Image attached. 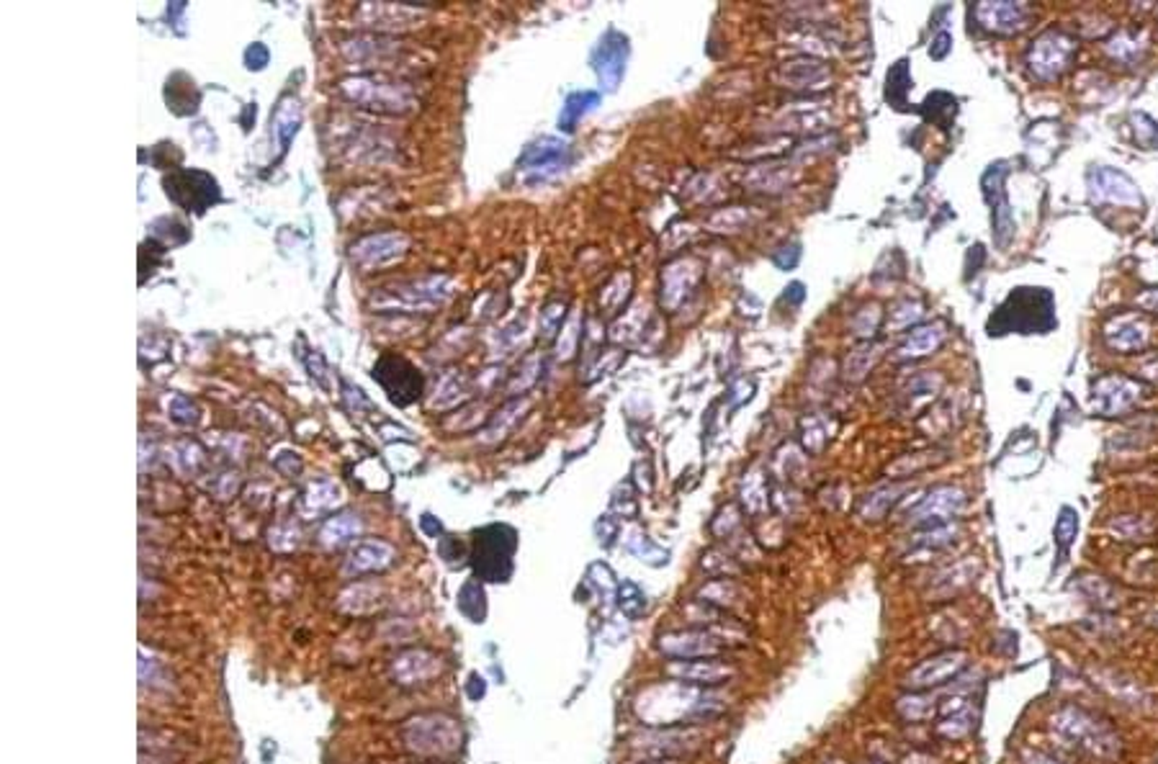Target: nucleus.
<instances>
[{"instance_id": "30", "label": "nucleus", "mask_w": 1158, "mask_h": 764, "mask_svg": "<svg viewBox=\"0 0 1158 764\" xmlns=\"http://www.w3.org/2000/svg\"><path fill=\"white\" fill-rule=\"evenodd\" d=\"M299 123H302V106H299V100H281V106H278V111L273 116V134H276V139L281 145V152L289 149L291 139L299 131Z\"/></svg>"}, {"instance_id": "50", "label": "nucleus", "mask_w": 1158, "mask_h": 764, "mask_svg": "<svg viewBox=\"0 0 1158 764\" xmlns=\"http://www.w3.org/2000/svg\"><path fill=\"white\" fill-rule=\"evenodd\" d=\"M826 441H829V430H826L824 419L811 418L803 422V445H806L811 453H821L824 445H826Z\"/></svg>"}, {"instance_id": "62", "label": "nucleus", "mask_w": 1158, "mask_h": 764, "mask_svg": "<svg viewBox=\"0 0 1158 764\" xmlns=\"http://www.w3.org/2000/svg\"><path fill=\"white\" fill-rule=\"evenodd\" d=\"M1025 764H1068L1058 760V757H1053V754H1045V752H1027L1025 754Z\"/></svg>"}, {"instance_id": "10", "label": "nucleus", "mask_w": 1158, "mask_h": 764, "mask_svg": "<svg viewBox=\"0 0 1158 764\" xmlns=\"http://www.w3.org/2000/svg\"><path fill=\"white\" fill-rule=\"evenodd\" d=\"M970 665V657L963 649H947L917 665L906 677L904 688L912 692H929L935 688L947 685L950 680H958Z\"/></svg>"}, {"instance_id": "22", "label": "nucleus", "mask_w": 1158, "mask_h": 764, "mask_svg": "<svg viewBox=\"0 0 1158 764\" xmlns=\"http://www.w3.org/2000/svg\"><path fill=\"white\" fill-rule=\"evenodd\" d=\"M1138 394H1140V389L1135 386L1133 381L1112 376V378H1102V381L1094 386L1091 407H1094V412H1099V415H1105V418H1112V415L1128 410L1135 399H1138Z\"/></svg>"}, {"instance_id": "44", "label": "nucleus", "mask_w": 1158, "mask_h": 764, "mask_svg": "<svg viewBox=\"0 0 1158 764\" xmlns=\"http://www.w3.org/2000/svg\"><path fill=\"white\" fill-rule=\"evenodd\" d=\"M173 466L178 474H183V476H189V474H196V471L201 469V464H204V450L198 448L191 441H186V443H178L173 448Z\"/></svg>"}, {"instance_id": "49", "label": "nucleus", "mask_w": 1158, "mask_h": 764, "mask_svg": "<svg viewBox=\"0 0 1158 764\" xmlns=\"http://www.w3.org/2000/svg\"><path fill=\"white\" fill-rule=\"evenodd\" d=\"M435 407H448V404H456L459 402V396L463 394V378H461L459 373H446L443 376V381H440V386L435 389Z\"/></svg>"}, {"instance_id": "14", "label": "nucleus", "mask_w": 1158, "mask_h": 764, "mask_svg": "<svg viewBox=\"0 0 1158 764\" xmlns=\"http://www.w3.org/2000/svg\"><path fill=\"white\" fill-rule=\"evenodd\" d=\"M1074 52L1076 44L1071 36H1066L1063 31H1045L1040 39L1033 42L1027 62L1038 77H1056L1068 65Z\"/></svg>"}, {"instance_id": "8", "label": "nucleus", "mask_w": 1158, "mask_h": 764, "mask_svg": "<svg viewBox=\"0 0 1158 764\" xmlns=\"http://www.w3.org/2000/svg\"><path fill=\"white\" fill-rule=\"evenodd\" d=\"M374 381L382 384L389 399L399 407H410L412 402H417L422 396L425 378L417 366H412L407 358L397 355V353H384L376 366H374Z\"/></svg>"}, {"instance_id": "28", "label": "nucleus", "mask_w": 1158, "mask_h": 764, "mask_svg": "<svg viewBox=\"0 0 1158 764\" xmlns=\"http://www.w3.org/2000/svg\"><path fill=\"white\" fill-rule=\"evenodd\" d=\"M742 587L734 582V579H728V577H721V579H713V582H708V585H703L698 590V600L700 602H705V605H713V608H719V610H734L739 602H742Z\"/></svg>"}, {"instance_id": "58", "label": "nucleus", "mask_w": 1158, "mask_h": 764, "mask_svg": "<svg viewBox=\"0 0 1158 764\" xmlns=\"http://www.w3.org/2000/svg\"><path fill=\"white\" fill-rule=\"evenodd\" d=\"M577 327H579V320H577V317H572V320H569V324H567V330H564L567 346L559 350V358H561V361L572 358V353H575V346H577V338H579Z\"/></svg>"}, {"instance_id": "63", "label": "nucleus", "mask_w": 1158, "mask_h": 764, "mask_svg": "<svg viewBox=\"0 0 1158 764\" xmlns=\"http://www.w3.org/2000/svg\"><path fill=\"white\" fill-rule=\"evenodd\" d=\"M644 764H680L677 760H654V762H644Z\"/></svg>"}, {"instance_id": "35", "label": "nucleus", "mask_w": 1158, "mask_h": 764, "mask_svg": "<svg viewBox=\"0 0 1158 764\" xmlns=\"http://www.w3.org/2000/svg\"><path fill=\"white\" fill-rule=\"evenodd\" d=\"M942 338H945V332H942L940 324H927V327H919L914 330L912 335H909V340L901 346V358H919V355H929L932 350H937V346L942 343Z\"/></svg>"}, {"instance_id": "4", "label": "nucleus", "mask_w": 1158, "mask_h": 764, "mask_svg": "<svg viewBox=\"0 0 1158 764\" xmlns=\"http://www.w3.org/2000/svg\"><path fill=\"white\" fill-rule=\"evenodd\" d=\"M340 93L342 99H348L356 106L379 111V114H405L414 106L410 85L389 80V77H374V75H363V77H348L340 83Z\"/></svg>"}, {"instance_id": "17", "label": "nucleus", "mask_w": 1158, "mask_h": 764, "mask_svg": "<svg viewBox=\"0 0 1158 764\" xmlns=\"http://www.w3.org/2000/svg\"><path fill=\"white\" fill-rule=\"evenodd\" d=\"M664 674L677 682L696 685V688H713L724 685L736 677V666L716 659H688V662H670L664 666Z\"/></svg>"}, {"instance_id": "5", "label": "nucleus", "mask_w": 1158, "mask_h": 764, "mask_svg": "<svg viewBox=\"0 0 1158 764\" xmlns=\"http://www.w3.org/2000/svg\"><path fill=\"white\" fill-rule=\"evenodd\" d=\"M451 296L446 275H428L420 281H407L391 289H382L371 296V306L379 312H428L440 306Z\"/></svg>"}, {"instance_id": "7", "label": "nucleus", "mask_w": 1158, "mask_h": 764, "mask_svg": "<svg viewBox=\"0 0 1158 764\" xmlns=\"http://www.w3.org/2000/svg\"><path fill=\"white\" fill-rule=\"evenodd\" d=\"M405 741L417 754L446 757L461 746V728L448 715H417L405 726Z\"/></svg>"}, {"instance_id": "61", "label": "nucleus", "mask_w": 1158, "mask_h": 764, "mask_svg": "<svg viewBox=\"0 0 1158 764\" xmlns=\"http://www.w3.org/2000/svg\"><path fill=\"white\" fill-rule=\"evenodd\" d=\"M950 47H953V36H950L947 31L937 34V39H935V42H932V47H929V54H932V60H942V57H945V54L950 52Z\"/></svg>"}, {"instance_id": "24", "label": "nucleus", "mask_w": 1158, "mask_h": 764, "mask_svg": "<svg viewBox=\"0 0 1158 764\" xmlns=\"http://www.w3.org/2000/svg\"><path fill=\"white\" fill-rule=\"evenodd\" d=\"M438 672H440V659L435 657L433 651H425V649L405 651L391 665L394 680L402 682V685H420L425 680H433Z\"/></svg>"}, {"instance_id": "15", "label": "nucleus", "mask_w": 1158, "mask_h": 764, "mask_svg": "<svg viewBox=\"0 0 1158 764\" xmlns=\"http://www.w3.org/2000/svg\"><path fill=\"white\" fill-rule=\"evenodd\" d=\"M569 165V145L556 137H543L523 152L520 168L531 180H549Z\"/></svg>"}, {"instance_id": "48", "label": "nucleus", "mask_w": 1158, "mask_h": 764, "mask_svg": "<svg viewBox=\"0 0 1158 764\" xmlns=\"http://www.w3.org/2000/svg\"><path fill=\"white\" fill-rule=\"evenodd\" d=\"M564 312H567V304L564 301H551V304H546L543 306V312H541V322H538V330H541V338H546V340H551L556 332L561 330V320H564Z\"/></svg>"}, {"instance_id": "2", "label": "nucleus", "mask_w": 1158, "mask_h": 764, "mask_svg": "<svg viewBox=\"0 0 1158 764\" xmlns=\"http://www.w3.org/2000/svg\"><path fill=\"white\" fill-rule=\"evenodd\" d=\"M1056 327V298L1048 289H1014L989 320V335H1042Z\"/></svg>"}, {"instance_id": "31", "label": "nucleus", "mask_w": 1158, "mask_h": 764, "mask_svg": "<svg viewBox=\"0 0 1158 764\" xmlns=\"http://www.w3.org/2000/svg\"><path fill=\"white\" fill-rule=\"evenodd\" d=\"M528 407H531V399H515V402L505 404V407L492 418L489 427L484 430V443H497V441H503L507 433L512 430V425H515L518 419H523V415H526Z\"/></svg>"}, {"instance_id": "32", "label": "nucleus", "mask_w": 1158, "mask_h": 764, "mask_svg": "<svg viewBox=\"0 0 1158 764\" xmlns=\"http://www.w3.org/2000/svg\"><path fill=\"white\" fill-rule=\"evenodd\" d=\"M598 103H600V93H595V91H577V93H572L569 99L564 100V106H561L559 129L572 131Z\"/></svg>"}, {"instance_id": "38", "label": "nucleus", "mask_w": 1158, "mask_h": 764, "mask_svg": "<svg viewBox=\"0 0 1158 764\" xmlns=\"http://www.w3.org/2000/svg\"><path fill=\"white\" fill-rule=\"evenodd\" d=\"M742 502L749 515H762L768 510V481L760 469H752L742 479Z\"/></svg>"}, {"instance_id": "18", "label": "nucleus", "mask_w": 1158, "mask_h": 764, "mask_svg": "<svg viewBox=\"0 0 1158 764\" xmlns=\"http://www.w3.org/2000/svg\"><path fill=\"white\" fill-rule=\"evenodd\" d=\"M407 247H410V240L402 232H382V235H371V237H363L361 243H356L350 250V258L361 268H382V266L394 263L397 258H402Z\"/></svg>"}, {"instance_id": "56", "label": "nucleus", "mask_w": 1158, "mask_h": 764, "mask_svg": "<svg viewBox=\"0 0 1158 764\" xmlns=\"http://www.w3.org/2000/svg\"><path fill=\"white\" fill-rule=\"evenodd\" d=\"M1114 530H1120V536L1122 538H1143L1146 533H1148V522H1143V520H1135V518H1122L1114 522Z\"/></svg>"}, {"instance_id": "51", "label": "nucleus", "mask_w": 1158, "mask_h": 764, "mask_svg": "<svg viewBox=\"0 0 1158 764\" xmlns=\"http://www.w3.org/2000/svg\"><path fill=\"white\" fill-rule=\"evenodd\" d=\"M168 412L170 418L175 419L178 425H196L198 422V410H196V404H193L189 396L183 394H175L168 402Z\"/></svg>"}, {"instance_id": "25", "label": "nucleus", "mask_w": 1158, "mask_h": 764, "mask_svg": "<svg viewBox=\"0 0 1158 764\" xmlns=\"http://www.w3.org/2000/svg\"><path fill=\"white\" fill-rule=\"evenodd\" d=\"M1094 685H1099V688H1105V690L1110 692L1112 697H1117L1122 705H1128V708H1135V711H1143V708H1148V703H1151V697H1148V692L1143 690L1135 680L1130 677H1125V674H1120V672H1105V669H1099V672H1094Z\"/></svg>"}, {"instance_id": "47", "label": "nucleus", "mask_w": 1158, "mask_h": 764, "mask_svg": "<svg viewBox=\"0 0 1158 764\" xmlns=\"http://www.w3.org/2000/svg\"><path fill=\"white\" fill-rule=\"evenodd\" d=\"M1076 533H1079V515H1076V510L1063 507L1061 515L1056 520V528H1053V536H1056V543L1061 545V551H1066L1074 543Z\"/></svg>"}, {"instance_id": "13", "label": "nucleus", "mask_w": 1158, "mask_h": 764, "mask_svg": "<svg viewBox=\"0 0 1158 764\" xmlns=\"http://www.w3.org/2000/svg\"><path fill=\"white\" fill-rule=\"evenodd\" d=\"M628 52H631L628 36L621 34V31H615V28H610L600 39V44L595 47V52H592V70L598 73V80H600V85H603L605 91H615L618 83L623 80Z\"/></svg>"}, {"instance_id": "40", "label": "nucleus", "mask_w": 1158, "mask_h": 764, "mask_svg": "<svg viewBox=\"0 0 1158 764\" xmlns=\"http://www.w3.org/2000/svg\"><path fill=\"white\" fill-rule=\"evenodd\" d=\"M340 502V487L333 479H317L304 492V510L307 513H322Z\"/></svg>"}, {"instance_id": "29", "label": "nucleus", "mask_w": 1158, "mask_h": 764, "mask_svg": "<svg viewBox=\"0 0 1158 764\" xmlns=\"http://www.w3.org/2000/svg\"><path fill=\"white\" fill-rule=\"evenodd\" d=\"M829 75V70L814 62V60H798V62H785L780 68V77L791 85V88H816L821 80Z\"/></svg>"}, {"instance_id": "55", "label": "nucleus", "mask_w": 1158, "mask_h": 764, "mask_svg": "<svg viewBox=\"0 0 1158 764\" xmlns=\"http://www.w3.org/2000/svg\"><path fill=\"white\" fill-rule=\"evenodd\" d=\"M618 489H621V492H615V497H613V510H618L621 518L633 520L636 518V497H633V492H631L628 484H621Z\"/></svg>"}, {"instance_id": "12", "label": "nucleus", "mask_w": 1158, "mask_h": 764, "mask_svg": "<svg viewBox=\"0 0 1158 764\" xmlns=\"http://www.w3.org/2000/svg\"><path fill=\"white\" fill-rule=\"evenodd\" d=\"M724 639L708 628H690V631H672V633H662L659 636V651L672 657L677 662H688V659H716L724 651Z\"/></svg>"}, {"instance_id": "46", "label": "nucleus", "mask_w": 1158, "mask_h": 764, "mask_svg": "<svg viewBox=\"0 0 1158 764\" xmlns=\"http://www.w3.org/2000/svg\"><path fill=\"white\" fill-rule=\"evenodd\" d=\"M898 494L901 489L898 487H891V489H881V492L868 494V499L863 502V507H860V515L865 520H881L886 513H889V507H891L893 502L898 499Z\"/></svg>"}, {"instance_id": "57", "label": "nucleus", "mask_w": 1158, "mask_h": 764, "mask_svg": "<svg viewBox=\"0 0 1158 764\" xmlns=\"http://www.w3.org/2000/svg\"><path fill=\"white\" fill-rule=\"evenodd\" d=\"M268 60H270V52L261 42H255L253 47H247V52H245V62H247L250 70H263L268 65Z\"/></svg>"}, {"instance_id": "33", "label": "nucleus", "mask_w": 1158, "mask_h": 764, "mask_svg": "<svg viewBox=\"0 0 1158 764\" xmlns=\"http://www.w3.org/2000/svg\"><path fill=\"white\" fill-rule=\"evenodd\" d=\"M896 711H898V715L904 720L919 723V720H929L932 715L940 711V705H937V697L929 695V692H909V695L898 697Z\"/></svg>"}, {"instance_id": "27", "label": "nucleus", "mask_w": 1158, "mask_h": 764, "mask_svg": "<svg viewBox=\"0 0 1158 764\" xmlns=\"http://www.w3.org/2000/svg\"><path fill=\"white\" fill-rule=\"evenodd\" d=\"M391 559H394V548L389 543L376 541V538L358 541L353 545L350 556H348L345 574H363V571L384 569L391 564Z\"/></svg>"}, {"instance_id": "39", "label": "nucleus", "mask_w": 1158, "mask_h": 764, "mask_svg": "<svg viewBox=\"0 0 1158 764\" xmlns=\"http://www.w3.org/2000/svg\"><path fill=\"white\" fill-rule=\"evenodd\" d=\"M615 600H618V610H621L623 617H628V620H639V617H644L647 608H649V597H647V592L641 590L636 582H631V579H623V582L618 585Z\"/></svg>"}, {"instance_id": "11", "label": "nucleus", "mask_w": 1158, "mask_h": 764, "mask_svg": "<svg viewBox=\"0 0 1158 764\" xmlns=\"http://www.w3.org/2000/svg\"><path fill=\"white\" fill-rule=\"evenodd\" d=\"M703 744V731L696 726L688 728H652L631 741L633 752H641L654 760H680L693 754Z\"/></svg>"}, {"instance_id": "20", "label": "nucleus", "mask_w": 1158, "mask_h": 764, "mask_svg": "<svg viewBox=\"0 0 1158 764\" xmlns=\"http://www.w3.org/2000/svg\"><path fill=\"white\" fill-rule=\"evenodd\" d=\"M965 507V494L955 487H937L935 492H929L917 507L912 510V520L919 525H932L940 528L947 520L958 518L961 510Z\"/></svg>"}, {"instance_id": "37", "label": "nucleus", "mask_w": 1158, "mask_h": 764, "mask_svg": "<svg viewBox=\"0 0 1158 764\" xmlns=\"http://www.w3.org/2000/svg\"><path fill=\"white\" fill-rule=\"evenodd\" d=\"M626 548L628 553H633L639 561H644V564H649V567H664V564L670 561V551L659 548V545H656L647 533H641V530H631V533H628Z\"/></svg>"}, {"instance_id": "23", "label": "nucleus", "mask_w": 1158, "mask_h": 764, "mask_svg": "<svg viewBox=\"0 0 1158 764\" xmlns=\"http://www.w3.org/2000/svg\"><path fill=\"white\" fill-rule=\"evenodd\" d=\"M976 19L978 24L986 26L991 31H1001V34H1012L1027 26L1030 19V8L1025 3H981L976 5Z\"/></svg>"}, {"instance_id": "41", "label": "nucleus", "mask_w": 1158, "mask_h": 764, "mask_svg": "<svg viewBox=\"0 0 1158 764\" xmlns=\"http://www.w3.org/2000/svg\"><path fill=\"white\" fill-rule=\"evenodd\" d=\"M1107 340L1117 350H1135L1148 340V327L1143 322H1117V327L1107 330Z\"/></svg>"}, {"instance_id": "9", "label": "nucleus", "mask_w": 1158, "mask_h": 764, "mask_svg": "<svg viewBox=\"0 0 1158 764\" xmlns=\"http://www.w3.org/2000/svg\"><path fill=\"white\" fill-rule=\"evenodd\" d=\"M163 186H165V194L173 203H178L186 211H196V214L206 211L221 198L217 178H212L204 171H175V173L165 175Z\"/></svg>"}, {"instance_id": "43", "label": "nucleus", "mask_w": 1158, "mask_h": 764, "mask_svg": "<svg viewBox=\"0 0 1158 764\" xmlns=\"http://www.w3.org/2000/svg\"><path fill=\"white\" fill-rule=\"evenodd\" d=\"M358 530H361V520L356 518V515H338V518L325 522V528H322V543L333 548V545H340V543L356 538Z\"/></svg>"}, {"instance_id": "16", "label": "nucleus", "mask_w": 1158, "mask_h": 764, "mask_svg": "<svg viewBox=\"0 0 1158 764\" xmlns=\"http://www.w3.org/2000/svg\"><path fill=\"white\" fill-rule=\"evenodd\" d=\"M1004 175H1007V165L1004 163L991 165L986 175H984V194H986L991 203L993 240H996L999 247H1007L1009 240L1014 237V217L1012 209H1009V201H1007V194H1004Z\"/></svg>"}, {"instance_id": "1", "label": "nucleus", "mask_w": 1158, "mask_h": 764, "mask_svg": "<svg viewBox=\"0 0 1158 764\" xmlns=\"http://www.w3.org/2000/svg\"><path fill=\"white\" fill-rule=\"evenodd\" d=\"M719 700L708 692H703L696 685H685V682H664V685H654L649 690H644L636 697V715L654 728H672V726H685L693 720L703 718H713L721 708L716 705Z\"/></svg>"}, {"instance_id": "36", "label": "nucleus", "mask_w": 1158, "mask_h": 764, "mask_svg": "<svg viewBox=\"0 0 1158 764\" xmlns=\"http://www.w3.org/2000/svg\"><path fill=\"white\" fill-rule=\"evenodd\" d=\"M1076 587H1079V592L1084 594L1091 605H1097L1099 610H1112V608H1117V602H1120V600H1117L1120 594H1117V590L1112 587L1105 577H1094V574H1091V577H1082V579L1076 582Z\"/></svg>"}, {"instance_id": "26", "label": "nucleus", "mask_w": 1158, "mask_h": 764, "mask_svg": "<svg viewBox=\"0 0 1158 764\" xmlns=\"http://www.w3.org/2000/svg\"><path fill=\"white\" fill-rule=\"evenodd\" d=\"M940 713L942 720L937 723V734L945 736V739H965L973 731L976 715H973V708L965 703L963 695H955V697L945 700V705H940Z\"/></svg>"}, {"instance_id": "52", "label": "nucleus", "mask_w": 1158, "mask_h": 764, "mask_svg": "<svg viewBox=\"0 0 1158 764\" xmlns=\"http://www.w3.org/2000/svg\"><path fill=\"white\" fill-rule=\"evenodd\" d=\"M471 605H477L479 608V613L487 616V602H484V590L482 585H477V582H466L463 585V590L459 594V608L463 616H469L471 613Z\"/></svg>"}, {"instance_id": "60", "label": "nucleus", "mask_w": 1158, "mask_h": 764, "mask_svg": "<svg viewBox=\"0 0 1158 764\" xmlns=\"http://www.w3.org/2000/svg\"><path fill=\"white\" fill-rule=\"evenodd\" d=\"M598 536H600V543H603V545H610V543L615 541V536H618V520L613 518V515H605V518L598 522Z\"/></svg>"}, {"instance_id": "34", "label": "nucleus", "mask_w": 1158, "mask_h": 764, "mask_svg": "<svg viewBox=\"0 0 1158 764\" xmlns=\"http://www.w3.org/2000/svg\"><path fill=\"white\" fill-rule=\"evenodd\" d=\"M376 605H379V587L376 585H356V587L342 592L338 600L340 610L350 613V616L371 613Z\"/></svg>"}, {"instance_id": "45", "label": "nucleus", "mask_w": 1158, "mask_h": 764, "mask_svg": "<svg viewBox=\"0 0 1158 764\" xmlns=\"http://www.w3.org/2000/svg\"><path fill=\"white\" fill-rule=\"evenodd\" d=\"M749 224V209L744 206H731V209H724V211H716L711 219H708V227L713 229V232H739V229H744Z\"/></svg>"}, {"instance_id": "6", "label": "nucleus", "mask_w": 1158, "mask_h": 764, "mask_svg": "<svg viewBox=\"0 0 1158 764\" xmlns=\"http://www.w3.org/2000/svg\"><path fill=\"white\" fill-rule=\"evenodd\" d=\"M518 548V536L510 525H489L477 533L474 569L487 582H507L512 574V553Z\"/></svg>"}, {"instance_id": "54", "label": "nucleus", "mask_w": 1158, "mask_h": 764, "mask_svg": "<svg viewBox=\"0 0 1158 764\" xmlns=\"http://www.w3.org/2000/svg\"><path fill=\"white\" fill-rule=\"evenodd\" d=\"M299 543V530L294 525H278L270 530V548L276 551H291Z\"/></svg>"}, {"instance_id": "42", "label": "nucleus", "mask_w": 1158, "mask_h": 764, "mask_svg": "<svg viewBox=\"0 0 1158 764\" xmlns=\"http://www.w3.org/2000/svg\"><path fill=\"white\" fill-rule=\"evenodd\" d=\"M909 88H912V75H909V65H906V60H901V62H896L891 70H889V77H886V100L896 106V108H904L906 106V93H909Z\"/></svg>"}, {"instance_id": "3", "label": "nucleus", "mask_w": 1158, "mask_h": 764, "mask_svg": "<svg viewBox=\"0 0 1158 764\" xmlns=\"http://www.w3.org/2000/svg\"><path fill=\"white\" fill-rule=\"evenodd\" d=\"M1053 731L1063 741L1079 746L1082 752L1099 760H1117L1122 752V741L1110 726L1079 705H1066L1053 715Z\"/></svg>"}, {"instance_id": "59", "label": "nucleus", "mask_w": 1158, "mask_h": 764, "mask_svg": "<svg viewBox=\"0 0 1158 764\" xmlns=\"http://www.w3.org/2000/svg\"><path fill=\"white\" fill-rule=\"evenodd\" d=\"M919 306L917 304H901L896 312H893V327H906L909 322L919 320Z\"/></svg>"}, {"instance_id": "21", "label": "nucleus", "mask_w": 1158, "mask_h": 764, "mask_svg": "<svg viewBox=\"0 0 1158 764\" xmlns=\"http://www.w3.org/2000/svg\"><path fill=\"white\" fill-rule=\"evenodd\" d=\"M1089 196L1091 201H1117L1125 206L1140 203V194L1133 180L1112 168H1094L1089 173Z\"/></svg>"}, {"instance_id": "53", "label": "nucleus", "mask_w": 1158, "mask_h": 764, "mask_svg": "<svg viewBox=\"0 0 1158 764\" xmlns=\"http://www.w3.org/2000/svg\"><path fill=\"white\" fill-rule=\"evenodd\" d=\"M873 347H863V350H855V353H849V358H847V378H852V381H860L865 373H868L870 363H873Z\"/></svg>"}, {"instance_id": "19", "label": "nucleus", "mask_w": 1158, "mask_h": 764, "mask_svg": "<svg viewBox=\"0 0 1158 764\" xmlns=\"http://www.w3.org/2000/svg\"><path fill=\"white\" fill-rule=\"evenodd\" d=\"M700 271L703 266L698 258H680L662 271V304L670 312H677L680 304L696 291Z\"/></svg>"}]
</instances>
